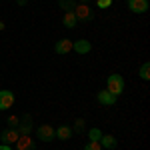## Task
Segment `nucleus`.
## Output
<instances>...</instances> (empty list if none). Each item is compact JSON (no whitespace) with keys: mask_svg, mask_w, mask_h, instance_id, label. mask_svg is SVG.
<instances>
[{"mask_svg":"<svg viewBox=\"0 0 150 150\" xmlns=\"http://www.w3.org/2000/svg\"><path fill=\"white\" fill-rule=\"evenodd\" d=\"M106 90L108 92H112L114 96H120V94L124 92V78L120 76V74H110L108 76V80H106Z\"/></svg>","mask_w":150,"mask_h":150,"instance_id":"nucleus-1","label":"nucleus"},{"mask_svg":"<svg viewBox=\"0 0 150 150\" xmlns=\"http://www.w3.org/2000/svg\"><path fill=\"white\" fill-rule=\"evenodd\" d=\"M74 16H76V20L90 22V20L94 18V12H92V8H90L88 4H76V8H74Z\"/></svg>","mask_w":150,"mask_h":150,"instance_id":"nucleus-2","label":"nucleus"},{"mask_svg":"<svg viewBox=\"0 0 150 150\" xmlns=\"http://www.w3.org/2000/svg\"><path fill=\"white\" fill-rule=\"evenodd\" d=\"M36 138L42 140V142H52L56 140V134H54V128L50 124H42V126L36 128Z\"/></svg>","mask_w":150,"mask_h":150,"instance_id":"nucleus-3","label":"nucleus"},{"mask_svg":"<svg viewBox=\"0 0 150 150\" xmlns=\"http://www.w3.org/2000/svg\"><path fill=\"white\" fill-rule=\"evenodd\" d=\"M16 130L20 132V136H30V132H32V116H30V114H24L22 118L18 120Z\"/></svg>","mask_w":150,"mask_h":150,"instance_id":"nucleus-4","label":"nucleus"},{"mask_svg":"<svg viewBox=\"0 0 150 150\" xmlns=\"http://www.w3.org/2000/svg\"><path fill=\"white\" fill-rule=\"evenodd\" d=\"M150 2L148 0H128V10L134 12V14H144L148 12Z\"/></svg>","mask_w":150,"mask_h":150,"instance_id":"nucleus-5","label":"nucleus"},{"mask_svg":"<svg viewBox=\"0 0 150 150\" xmlns=\"http://www.w3.org/2000/svg\"><path fill=\"white\" fill-rule=\"evenodd\" d=\"M14 100H16L14 92H10V90H0V110H8V108H12Z\"/></svg>","mask_w":150,"mask_h":150,"instance_id":"nucleus-6","label":"nucleus"},{"mask_svg":"<svg viewBox=\"0 0 150 150\" xmlns=\"http://www.w3.org/2000/svg\"><path fill=\"white\" fill-rule=\"evenodd\" d=\"M20 138V132L16 130V128H6L2 134H0V140H2V144H14L16 140Z\"/></svg>","mask_w":150,"mask_h":150,"instance_id":"nucleus-7","label":"nucleus"},{"mask_svg":"<svg viewBox=\"0 0 150 150\" xmlns=\"http://www.w3.org/2000/svg\"><path fill=\"white\" fill-rule=\"evenodd\" d=\"M72 50H74L76 54H88V52L92 50V44H90V40H86V38H80V40L72 42Z\"/></svg>","mask_w":150,"mask_h":150,"instance_id":"nucleus-8","label":"nucleus"},{"mask_svg":"<svg viewBox=\"0 0 150 150\" xmlns=\"http://www.w3.org/2000/svg\"><path fill=\"white\" fill-rule=\"evenodd\" d=\"M116 98H118V96H114V94L108 92V90H100V92L96 94V100L102 104V106H114Z\"/></svg>","mask_w":150,"mask_h":150,"instance_id":"nucleus-9","label":"nucleus"},{"mask_svg":"<svg viewBox=\"0 0 150 150\" xmlns=\"http://www.w3.org/2000/svg\"><path fill=\"white\" fill-rule=\"evenodd\" d=\"M54 52H56V54H68V52H72V40L60 38L56 44H54Z\"/></svg>","mask_w":150,"mask_h":150,"instance_id":"nucleus-10","label":"nucleus"},{"mask_svg":"<svg viewBox=\"0 0 150 150\" xmlns=\"http://www.w3.org/2000/svg\"><path fill=\"white\" fill-rule=\"evenodd\" d=\"M18 150H36V142L30 136H20V138L14 142Z\"/></svg>","mask_w":150,"mask_h":150,"instance_id":"nucleus-11","label":"nucleus"},{"mask_svg":"<svg viewBox=\"0 0 150 150\" xmlns=\"http://www.w3.org/2000/svg\"><path fill=\"white\" fill-rule=\"evenodd\" d=\"M54 134H56L58 140H70L74 132H72V126H68V124H62V126L54 128Z\"/></svg>","mask_w":150,"mask_h":150,"instance_id":"nucleus-12","label":"nucleus"},{"mask_svg":"<svg viewBox=\"0 0 150 150\" xmlns=\"http://www.w3.org/2000/svg\"><path fill=\"white\" fill-rule=\"evenodd\" d=\"M98 142H100V146L106 148V150H114L116 146H118V142H116V138L112 136V134H102Z\"/></svg>","mask_w":150,"mask_h":150,"instance_id":"nucleus-13","label":"nucleus"},{"mask_svg":"<svg viewBox=\"0 0 150 150\" xmlns=\"http://www.w3.org/2000/svg\"><path fill=\"white\" fill-rule=\"evenodd\" d=\"M62 24L66 26V28H74L78 20H76V16H74V12H64V16H62Z\"/></svg>","mask_w":150,"mask_h":150,"instance_id":"nucleus-14","label":"nucleus"},{"mask_svg":"<svg viewBox=\"0 0 150 150\" xmlns=\"http://www.w3.org/2000/svg\"><path fill=\"white\" fill-rule=\"evenodd\" d=\"M58 6L64 12H74L76 8V0H58Z\"/></svg>","mask_w":150,"mask_h":150,"instance_id":"nucleus-15","label":"nucleus"},{"mask_svg":"<svg viewBox=\"0 0 150 150\" xmlns=\"http://www.w3.org/2000/svg\"><path fill=\"white\" fill-rule=\"evenodd\" d=\"M138 76H140L144 82L150 80V64H148V62H144V64L138 68Z\"/></svg>","mask_w":150,"mask_h":150,"instance_id":"nucleus-16","label":"nucleus"},{"mask_svg":"<svg viewBox=\"0 0 150 150\" xmlns=\"http://www.w3.org/2000/svg\"><path fill=\"white\" fill-rule=\"evenodd\" d=\"M100 136H102V130H100V128H90V130H88V138L92 140V142H98Z\"/></svg>","mask_w":150,"mask_h":150,"instance_id":"nucleus-17","label":"nucleus"},{"mask_svg":"<svg viewBox=\"0 0 150 150\" xmlns=\"http://www.w3.org/2000/svg\"><path fill=\"white\" fill-rule=\"evenodd\" d=\"M72 132H76V134H82V132H84V120H82V118H76Z\"/></svg>","mask_w":150,"mask_h":150,"instance_id":"nucleus-18","label":"nucleus"},{"mask_svg":"<svg viewBox=\"0 0 150 150\" xmlns=\"http://www.w3.org/2000/svg\"><path fill=\"white\" fill-rule=\"evenodd\" d=\"M84 150H102V146H100V142H92V140H88L86 146H84Z\"/></svg>","mask_w":150,"mask_h":150,"instance_id":"nucleus-19","label":"nucleus"},{"mask_svg":"<svg viewBox=\"0 0 150 150\" xmlns=\"http://www.w3.org/2000/svg\"><path fill=\"white\" fill-rule=\"evenodd\" d=\"M96 4H98V8H110L112 6V0H98Z\"/></svg>","mask_w":150,"mask_h":150,"instance_id":"nucleus-20","label":"nucleus"},{"mask_svg":"<svg viewBox=\"0 0 150 150\" xmlns=\"http://www.w3.org/2000/svg\"><path fill=\"white\" fill-rule=\"evenodd\" d=\"M18 120H20V118H16V116H10V118H8V124H10V128H16V126H18Z\"/></svg>","mask_w":150,"mask_h":150,"instance_id":"nucleus-21","label":"nucleus"},{"mask_svg":"<svg viewBox=\"0 0 150 150\" xmlns=\"http://www.w3.org/2000/svg\"><path fill=\"white\" fill-rule=\"evenodd\" d=\"M0 150H12L10 144H0Z\"/></svg>","mask_w":150,"mask_h":150,"instance_id":"nucleus-22","label":"nucleus"},{"mask_svg":"<svg viewBox=\"0 0 150 150\" xmlns=\"http://www.w3.org/2000/svg\"><path fill=\"white\" fill-rule=\"evenodd\" d=\"M78 2H80V4H88L90 0H78Z\"/></svg>","mask_w":150,"mask_h":150,"instance_id":"nucleus-23","label":"nucleus"},{"mask_svg":"<svg viewBox=\"0 0 150 150\" xmlns=\"http://www.w3.org/2000/svg\"><path fill=\"white\" fill-rule=\"evenodd\" d=\"M18 4H20V6H24V4H26V0H18Z\"/></svg>","mask_w":150,"mask_h":150,"instance_id":"nucleus-24","label":"nucleus"},{"mask_svg":"<svg viewBox=\"0 0 150 150\" xmlns=\"http://www.w3.org/2000/svg\"><path fill=\"white\" fill-rule=\"evenodd\" d=\"M0 30H4V22H0Z\"/></svg>","mask_w":150,"mask_h":150,"instance_id":"nucleus-25","label":"nucleus"}]
</instances>
